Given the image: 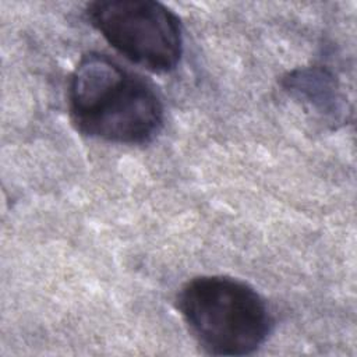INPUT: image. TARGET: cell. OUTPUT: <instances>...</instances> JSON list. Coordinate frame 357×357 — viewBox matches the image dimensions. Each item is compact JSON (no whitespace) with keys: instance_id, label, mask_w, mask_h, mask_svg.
<instances>
[{"instance_id":"obj_1","label":"cell","mask_w":357,"mask_h":357,"mask_svg":"<svg viewBox=\"0 0 357 357\" xmlns=\"http://www.w3.org/2000/svg\"><path fill=\"white\" fill-rule=\"evenodd\" d=\"M68 110L79 132L130 145L153 139L165 120L153 85L100 53L82 56L74 68Z\"/></svg>"},{"instance_id":"obj_2","label":"cell","mask_w":357,"mask_h":357,"mask_svg":"<svg viewBox=\"0 0 357 357\" xmlns=\"http://www.w3.org/2000/svg\"><path fill=\"white\" fill-rule=\"evenodd\" d=\"M177 301L190 332L213 356L254 353L273 325L259 293L229 276L194 278L181 287Z\"/></svg>"},{"instance_id":"obj_3","label":"cell","mask_w":357,"mask_h":357,"mask_svg":"<svg viewBox=\"0 0 357 357\" xmlns=\"http://www.w3.org/2000/svg\"><path fill=\"white\" fill-rule=\"evenodd\" d=\"M86 18L130 61L148 71L174 70L183 53L177 15L152 0H98L86 6Z\"/></svg>"}]
</instances>
